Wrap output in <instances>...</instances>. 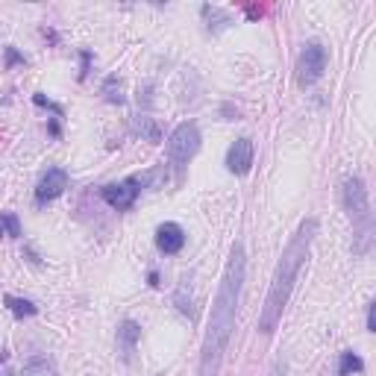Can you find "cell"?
<instances>
[{
	"instance_id": "1",
	"label": "cell",
	"mask_w": 376,
	"mask_h": 376,
	"mask_svg": "<svg viewBox=\"0 0 376 376\" xmlns=\"http://www.w3.org/2000/svg\"><path fill=\"white\" fill-rule=\"evenodd\" d=\"M244 270H247L244 247L235 241L229 250V258H227V267H223L215 306H212L203 350H200V376H218L220 370L223 352H227L232 329H235V312H238V300H241V288H244Z\"/></svg>"
},
{
	"instance_id": "2",
	"label": "cell",
	"mask_w": 376,
	"mask_h": 376,
	"mask_svg": "<svg viewBox=\"0 0 376 376\" xmlns=\"http://www.w3.org/2000/svg\"><path fill=\"white\" fill-rule=\"evenodd\" d=\"M317 235V218H306L297 232L291 235V241L285 244V250L279 256V265H276V274L270 279V288H267V297H265V309L258 314V332L270 335L279 323L282 312L291 300V291H294V282L300 276V267L306 265V258L312 253V241Z\"/></svg>"
},
{
	"instance_id": "3",
	"label": "cell",
	"mask_w": 376,
	"mask_h": 376,
	"mask_svg": "<svg viewBox=\"0 0 376 376\" xmlns=\"http://www.w3.org/2000/svg\"><path fill=\"white\" fill-rule=\"evenodd\" d=\"M341 203H344L347 218L352 220L356 253L364 256L370 247V235H373V215H370L368 185H364L361 176H344V182H341Z\"/></svg>"
},
{
	"instance_id": "4",
	"label": "cell",
	"mask_w": 376,
	"mask_h": 376,
	"mask_svg": "<svg viewBox=\"0 0 376 376\" xmlns=\"http://www.w3.org/2000/svg\"><path fill=\"white\" fill-rule=\"evenodd\" d=\"M197 150H200V129H197V124L194 121L180 124L171 133V138H168V162L173 164L176 176H182V171L188 168V162L197 156Z\"/></svg>"
},
{
	"instance_id": "5",
	"label": "cell",
	"mask_w": 376,
	"mask_h": 376,
	"mask_svg": "<svg viewBox=\"0 0 376 376\" xmlns=\"http://www.w3.org/2000/svg\"><path fill=\"white\" fill-rule=\"evenodd\" d=\"M323 70H326V47L321 41H306L303 50H300V59H297V82H300V88L314 86V82L323 77Z\"/></svg>"
},
{
	"instance_id": "6",
	"label": "cell",
	"mask_w": 376,
	"mask_h": 376,
	"mask_svg": "<svg viewBox=\"0 0 376 376\" xmlns=\"http://www.w3.org/2000/svg\"><path fill=\"white\" fill-rule=\"evenodd\" d=\"M141 185H144V176H126V180H121V182H109V185H103V188H100V197H103L112 209L126 212V209H133V206H135Z\"/></svg>"
},
{
	"instance_id": "7",
	"label": "cell",
	"mask_w": 376,
	"mask_h": 376,
	"mask_svg": "<svg viewBox=\"0 0 376 376\" xmlns=\"http://www.w3.org/2000/svg\"><path fill=\"white\" fill-rule=\"evenodd\" d=\"M68 182H70V176L65 168H50L39 180V185H35V203L44 206V203H50V200H56L59 194H65Z\"/></svg>"
},
{
	"instance_id": "8",
	"label": "cell",
	"mask_w": 376,
	"mask_h": 376,
	"mask_svg": "<svg viewBox=\"0 0 376 376\" xmlns=\"http://www.w3.org/2000/svg\"><path fill=\"white\" fill-rule=\"evenodd\" d=\"M253 141L250 138H235L232 141V147H229V153H227V168H229V173H235V176H244V173H250V168H253Z\"/></svg>"
},
{
	"instance_id": "9",
	"label": "cell",
	"mask_w": 376,
	"mask_h": 376,
	"mask_svg": "<svg viewBox=\"0 0 376 376\" xmlns=\"http://www.w3.org/2000/svg\"><path fill=\"white\" fill-rule=\"evenodd\" d=\"M156 247H159V253L164 256H176L185 247V229L180 227V223H162V227L156 229Z\"/></svg>"
},
{
	"instance_id": "10",
	"label": "cell",
	"mask_w": 376,
	"mask_h": 376,
	"mask_svg": "<svg viewBox=\"0 0 376 376\" xmlns=\"http://www.w3.org/2000/svg\"><path fill=\"white\" fill-rule=\"evenodd\" d=\"M138 338H141V326L133 321V317H126V321L118 326V352H121L124 361L133 359V352L138 347Z\"/></svg>"
},
{
	"instance_id": "11",
	"label": "cell",
	"mask_w": 376,
	"mask_h": 376,
	"mask_svg": "<svg viewBox=\"0 0 376 376\" xmlns=\"http://www.w3.org/2000/svg\"><path fill=\"white\" fill-rule=\"evenodd\" d=\"M200 12H203V21H206V30H209V32H220V30H227L229 24H232L229 12H223L220 6H209V3H206Z\"/></svg>"
},
{
	"instance_id": "12",
	"label": "cell",
	"mask_w": 376,
	"mask_h": 376,
	"mask_svg": "<svg viewBox=\"0 0 376 376\" xmlns=\"http://www.w3.org/2000/svg\"><path fill=\"white\" fill-rule=\"evenodd\" d=\"M173 303H176V309H180L188 321H194L197 317V309H194V294H191V285H188V279L180 282V288H176L173 294Z\"/></svg>"
},
{
	"instance_id": "13",
	"label": "cell",
	"mask_w": 376,
	"mask_h": 376,
	"mask_svg": "<svg viewBox=\"0 0 376 376\" xmlns=\"http://www.w3.org/2000/svg\"><path fill=\"white\" fill-rule=\"evenodd\" d=\"M21 376H59V373H56V368H53V361H50V359L35 356V359H30L27 364H24Z\"/></svg>"
},
{
	"instance_id": "14",
	"label": "cell",
	"mask_w": 376,
	"mask_h": 376,
	"mask_svg": "<svg viewBox=\"0 0 376 376\" xmlns=\"http://www.w3.org/2000/svg\"><path fill=\"white\" fill-rule=\"evenodd\" d=\"M103 97H106V103H115V106H121L126 97H124V86H121V79H118V74H109L103 79Z\"/></svg>"
},
{
	"instance_id": "15",
	"label": "cell",
	"mask_w": 376,
	"mask_h": 376,
	"mask_svg": "<svg viewBox=\"0 0 376 376\" xmlns=\"http://www.w3.org/2000/svg\"><path fill=\"white\" fill-rule=\"evenodd\" d=\"M364 370V361L359 352L344 350L341 352V361H338V376H352V373H361Z\"/></svg>"
},
{
	"instance_id": "16",
	"label": "cell",
	"mask_w": 376,
	"mask_h": 376,
	"mask_svg": "<svg viewBox=\"0 0 376 376\" xmlns=\"http://www.w3.org/2000/svg\"><path fill=\"white\" fill-rule=\"evenodd\" d=\"M3 303L9 306V312L15 314V317H32L35 312H39V309H35V306H32L30 300L15 297V294H6V297H3Z\"/></svg>"
},
{
	"instance_id": "17",
	"label": "cell",
	"mask_w": 376,
	"mask_h": 376,
	"mask_svg": "<svg viewBox=\"0 0 376 376\" xmlns=\"http://www.w3.org/2000/svg\"><path fill=\"white\" fill-rule=\"evenodd\" d=\"M0 235H6V238H18L21 235V223L15 212H3L0 215Z\"/></svg>"
},
{
	"instance_id": "18",
	"label": "cell",
	"mask_w": 376,
	"mask_h": 376,
	"mask_svg": "<svg viewBox=\"0 0 376 376\" xmlns=\"http://www.w3.org/2000/svg\"><path fill=\"white\" fill-rule=\"evenodd\" d=\"M135 133L141 135V138H147V141H153V144H156V141L162 138V133H159V126L153 124V118H138L135 121Z\"/></svg>"
},
{
	"instance_id": "19",
	"label": "cell",
	"mask_w": 376,
	"mask_h": 376,
	"mask_svg": "<svg viewBox=\"0 0 376 376\" xmlns=\"http://www.w3.org/2000/svg\"><path fill=\"white\" fill-rule=\"evenodd\" d=\"M32 103H35V106H47V109H50V112H53L56 118H62V115H65V112H62V106H56V103H50V100H47V97H44V94H32Z\"/></svg>"
},
{
	"instance_id": "20",
	"label": "cell",
	"mask_w": 376,
	"mask_h": 376,
	"mask_svg": "<svg viewBox=\"0 0 376 376\" xmlns=\"http://www.w3.org/2000/svg\"><path fill=\"white\" fill-rule=\"evenodd\" d=\"M79 59H82V68H79V79L88 77V68H91V50H79Z\"/></svg>"
},
{
	"instance_id": "21",
	"label": "cell",
	"mask_w": 376,
	"mask_h": 376,
	"mask_svg": "<svg viewBox=\"0 0 376 376\" xmlns=\"http://www.w3.org/2000/svg\"><path fill=\"white\" fill-rule=\"evenodd\" d=\"M18 62H27V59H24L15 47H6V68H12V65H18Z\"/></svg>"
},
{
	"instance_id": "22",
	"label": "cell",
	"mask_w": 376,
	"mask_h": 376,
	"mask_svg": "<svg viewBox=\"0 0 376 376\" xmlns=\"http://www.w3.org/2000/svg\"><path fill=\"white\" fill-rule=\"evenodd\" d=\"M368 332H376V303H368Z\"/></svg>"
},
{
	"instance_id": "23",
	"label": "cell",
	"mask_w": 376,
	"mask_h": 376,
	"mask_svg": "<svg viewBox=\"0 0 376 376\" xmlns=\"http://www.w3.org/2000/svg\"><path fill=\"white\" fill-rule=\"evenodd\" d=\"M47 129H50V135H53V138H59V124H56V121L47 124Z\"/></svg>"
},
{
	"instance_id": "24",
	"label": "cell",
	"mask_w": 376,
	"mask_h": 376,
	"mask_svg": "<svg viewBox=\"0 0 376 376\" xmlns=\"http://www.w3.org/2000/svg\"><path fill=\"white\" fill-rule=\"evenodd\" d=\"M282 373H285V364H282V361H279V364H276V368H274V373H270V376H282Z\"/></svg>"
}]
</instances>
